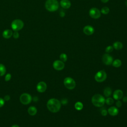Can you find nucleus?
I'll return each mask as SVG.
<instances>
[{
	"label": "nucleus",
	"mask_w": 127,
	"mask_h": 127,
	"mask_svg": "<svg viewBox=\"0 0 127 127\" xmlns=\"http://www.w3.org/2000/svg\"><path fill=\"white\" fill-rule=\"evenodd\" d=\"M24 26L23 22L20 19H15L11 22V27L14 31H18L22 29Z\"/></svg>",
	"instance_id": "20e7f679"
},
{
	"label": "nucleus",
	"mask_w": 127,
	"mask_h": 127,
	"mask_svg": "<svg viewBox=\"0 0 127 127\" xmlns=\"http://www.w3.org/2000/svg\"><path fill=\"white\" fill-rule=\"evenodd\" d=\"M4 104V100L3 99L0 98V107H2Z\"/></svg>",
	"instance_id": "7c9ffc66"
},
{
	"label": "nucleus",
	"mask_w": 127,
	"mask_h": 127,
	"mask_svg": "<svg viewBox=\"0 0 127 127\" xmlns=\"http://www.w3.org/2000/svg\"><path fill=\"white\" fill-rule=\"evenodd\" d=\"M11 77V75L10 73H7L6 75L5 76V80L6 81H8L9 80H10Z\"/></svg>",
	"instance_id": "bb28decb"
},
{
	"label": "nucleus",
	"mask_w": 127,
	"mask_h": 127,
	"mask_svg": "<svg viewBox=\"0 0 127 127\" xmlns=\"http://www.w3.org/2000/svg\"><path fill=\"white\" fill-rule=\"evenodd\" d=\"M59 7V4L57 0H47L45 2L46 9L50 12L56 11Z\"/></svg>",
	"instance_id": "f03ea898"
},
{
	"label": "nucleus",
	"mask_w": 127,
	"mask_h": 127,
	"mask_svg": "<svg viewBox=\"0 0 127 127\" xmlns=\"http://www.w3.org/2000/svg\"><path fill=\"white\" fill-rule=\"evenodd\" d=\"M10 96L8 95H5V96L4 97L3 99H4V101H9V100H10Z\"/></svg>",
	"instance_id": "2f4dec72"
},
{
	"label": "nucleus",
	"mask_w": 127,
	"mask_h": 127,
	"mask_svg": "<svg viewBox=\"0 0 127 127\" xmlns=\"http://www.w3.org/2000/svg\"><path fill=\"white\" fill-rule=\"evenodd\" d=\"M67 100L65 99H63L62 101V103L63 104H65L67 103Z\"/></svg>",
	"instance_id": "473e14b6"
},
{
	"label": "nucleus",
	"mask_w": 127,
	"mask_h": 127,
	"mask_svg": "<svg viewBox=\"0 0 127 127\" xmlns=\"http://www.w3.org/2000/svg\"><path fill=\"white\" fill-rule=\"evenodd\" d=\"M123 97V92L122 90L118 89L115 90L113 93V98L117 100H119Z\"/></svg>",
	"instance_id": "ddd939ff"
},
{
	"label": "nucleus",
	"mask_w": 127,
	"mask_h": 127,
	"mask_svg": "<svg viewBox=\"0 0 127 127\" xmlns=\"http://www.w3.org/2000/svg\"><path fill=\"white\" fill-rule=\"evenodd\" d=\"M91 101L93 105L97 107H102L105 103V99L104 97L99 94L94 95L92 97Z\"/></svg>",
	"instance_id": "7ed1b4c3"
},
{
	"label": "nucleus",
	"mask_w": 127,
	"mask_h": 127,
	"mask_svg": "<svg viewBox=\"0 0 127 127\" xmlns=\"http://www.w3.org/2000/svg\"><path fill=\"white\" fill-rule=\"evenodd\" d=\"M113 47L115 49H116L117 50H121L123 48V44L121 42H119V41H117V42H115V43H113Z\"/></svg>",
	"instance_id": "a211bd4d"
},
{
	"label": "nucleus",
	"mask_w": 127,
	"mask_h": 127,
	"mask_svg": "<svg viewBox=\"0 0 127 127\" xmlns=\"http://www.w3.org/2000/svg\"><path fill=\"white\" fill-rule=\"evenodd\" d=\"M6 72V68L5 66L0 64V76H3Z\"/></svg>",
	"instance_id": "4be33fe9"
},
{
	"label": "nucleus",
	"mask_w": 127,
	"mask_h": 127,
	"mask_svg": "<svg viewBox=\"0 0 127 127\" xmlns=\"http://www.w3.org/2000/svg\"><path fill=\"white\" fill-rule=\"evenodd\" d=\"M64 83L65 87L68 89L70 90L74 89L76 85L74 80L69 77H67L65 78L64 81Z\"/></svg>",
	"instance_id": "39448f33"
},
{
	"label": "nucleus",
	"mask_w": 127,
	"mask_h": 127,
	"mask_svg": "<svg viewBox=\"0 0 127 127\" xmlns=\"http://www.w3.org/2000/svg\"><path fill=\"white\" fill-rule=\"evenodd\" d=\"M60 59L61 61H62L63 62H65L67 59V55L64 53H62L60 56Z\"/></svg>",
	"instance_id": "b1692460"
},
{
	"label": "nucleus",
	"mask_w": 127,
	"mask_h": 127,
	"mask_svg": "<svg viewBox=\"0 0 127 127\" xmlns=\"http://www.w3.org/2000/svg\"><path fill=\"white\" fill-rule=\"evenodd\" d=\"M122 103L121 102V101H120L119 100H118L116 103V105L117 107H120L122 106Z\"/></svg>",
	"instance_id": "c756f323"
},
{
	"label": "nucleus",
	"mask_w": 127,
	"mask_h": 127,
	"mask_svg": "<svg viewBox=\"0 0 127 127\" xmlns=\"http://www.w3.org/2000/svg\"><path fill=\"white\" fill-rule=\"evenodd\" d=\"M33 100L34 102H37L38 100V98L37 97H34L33 98Z\"/></svg>",
	"instance_id": "f704fd0d"
},
{
	"label": "nucleus",
	"mask_w": 127,
	"mask_h": 127,
	"mask_svg": "<svg viewBox=\"0 0 127 127\" xmlns=\"http://www.w3.org/2000/svg\"><path fill=\"white\" fill-rule=\"evenodd\" d=\"M105 102L107 105H112L114 103V100L110 97H108L105 100Z\"/></svg>",
	"instance_id": "393cba45"
},
{
	"label": "nucleus",
	"mask_w": 127,
	"mask_h": 127,
	"mask_svg": "<svg viewBox=\"0 0 127 127\" xmlns=\"http://www.w3.org/2000/svg\"><path fill=\"white\" fill-rule=\"evenodd\" d=\"M74 107H75V108L76 110H77L78 111H80L82 109V108L83 107V105L82 103H81L80 102H77L75 104Z\"/></svg>",
	"instance_id": "412c9836"
},
{
	"label": "nucleus",
	"mask_w": 127,
	"mask_h": 127,
	"mask_svg": "<svg viewBox=\"0 0 127 127\" xmlns=\"http://www.w3.org/2000/svg\"><path fill=\"white\" fill-rule=\"evenodd\" d=\"M112 64L114 67H119L122 65V62L119 59H116L113 62Z\"/></svg>",
	"instance_id": "aec40b11"
},
{
	"label": "nucleus",
	"mask_w": 127,
	"mask_h": 127,
	"mask_svg": "<svg viewBox=\"0 0 127 127\" xmlns=\"http://www.w3.org/2000/svg\"><path fill=\"white\" fill-rule=\"evenodd\" d=\"M36 89L39 92H44L47 89V84L44 81H40L37 84L36 86Z\"/></svg>",
	"instance_id": "9b49d317"
},
{
	"label": "nucleus",
	"mask_w": 127,
	"mask_h": 127,
	"mask_svg": "<svg viewBox=\"0 0 127 127\" xmlns=\"http://www.w3.org/2000/svg\"><path fill=\"white\" fill-rule=\"evenodd\" d=\"M13 34L12 31L10 29H6L2 32V37L5 39L10 38Z\"/></svg>",
	"instance_id": "dca6fc26"
},
{
	"label": "nucleus",
	"mask_w": 127,
	"mask_h": 127,
	"mask_svg": "<svg viewBox=\"0 0 127 127\" xmlns=\"http://www.w3.org/2000/svg\"><path fill=\"white\" fill-rule=\"evenodd\" d=\"M109 11H110V9L107 6H104L102 7L100 11V12L103 14H107L109 13Z\"/></svg>",
	"instance_id": "5701e85b"
},
{
	"label": "nucleus",
	"mask_w": 127,
	"mask_h": 127,
	"mask_svg": "<svg viewBox=\"0 0 127 127\" xmlns=\"http://www.w3.org/2000/svg\"><path fill=\"white\" fill-rule=\"evenodd\" d=\"M108 113L112 116H115L118 115L119 113V110L118 108L115 106H112L110 107L108 110Z\"/></svg>",
	"instance_id": "4468645a"
},
{
	"label": "nucleus",
	"mask_w": 127,
	"mask_h": 127,
	"mask_svg": "<svg viewBox=\"0 0 127 127\" xmlns=\"http://www.w3.org/2000/svg\"><path fill=\"white\" fill-rule=\"evenodd\" d=\"M60 4L63 8L68 9L71 6V2L69 0H61L60 1Z\"/></svg>",
	"instance_id": "2eb2a0df"
},
{
	"label": "nucleus",
	"mask_w": 127,
	"mask_h": 127,
	"mask_svg": "<svg viewBox=\"0 0 127 127\" xmlns=\"http://www.w3.org/2000/svg\"><path fill=\"white\" fill-rule=\"evenodd\" d=\"M83 31L85 34L89 36L94 33V29L91 25H86L83 28Z\"/></svg>",
	"instance_id": "f8f14e48"
},
{
	"label": "nucleus",
	"mask_w": 127,
	"mask_h": 127,
	"mask_svg": "<svg viewBox=\"0 0 127 127\" xmlns=\"http://www.w3.org/2000/svg\"><path fill=\"white\" fill-rule=\"evenodd\" d=\"M111 94H112V89L110 87H107L104 89V94L106 97H109L111 95Z\"/></svg>",
	"instance_id": "6ab92c4d"
},
{
	"label": "nucleus",
	"mask_w": 127,
	"mask_h": 127,
	"mask_svg": "<svg viewBox=\"0 0 127 127\" xmlns=\"http://www.w3.org/2000/svg\"><path fill=\"white\" fill-rule=\"evenodd\" d=\"M19 99L22 104L24 105H27L31 102L32 98L29 94L24 93L20 95Z\"/></svg>",
	"instance_id": "0eeeda50"
},
{
	"label": "nucleus",
	"mask_w": 127,
	"mask_h": 127,
	"mask_svg": "<svg viewBox=\"0 0 127 127\" xmlns=\"http://www.w3.org/2000/svg\"><path fill=\"white\" fill-rule=\"evenodd\" d=\"M11 127H19L18 125H14Z\"/></svg>",
	"instance_id": "e433bc0d"
},
{
	"label": "nucleus",
	"mask_w": 127,
	"mask_h": 127,
	"mask_svg": "<svg viewBox=\"0 0 127 127\" xmlns=\"http://www.w3.org/2000/svg\"><path fill=\"white\" fill-rule=\"evenodd\" d=\"M102 61L106 65H110L113 62V58L108 54H105L103 55L102 57Z\"/></svg>",
	"instance_id": "1a4fd4ad"
},
{
	"label": "nucleus",
	"mask_w": 127,
	"mask_h": 127,
	"mask_svg": "<svg viewBox=\"0 0 127 127\" xmlns=\"http://www.w3.org/2000/svg\"><path fill=\"white\" fill-rule=\"evenodd\" d=\"M113 47L112 46H108L106 47V48L105 49V52L107 53H110L111 52H112L113 51Z\"/></svg>",
	"instance_id": "a878e982"
},
{
	"label": "nucleus",
	"mask_w": 127,
	"mask_h": 127,
	"mask_svg": "<svg viewBox=\"0 0 127 127\" xmlns=\"http://www.w3.org/2000/svg\"><path fill=\"white\" fill-rule=\"evenodd\" d=\"M101 114H102V116H106V115H107V114H108V111H107L106 109H102V110H101Z\"/></svg>",
	"instance_id": "c85d7f7f"
},
{
	"label": "nucleus",
	"mask_w": 127,
	"mask_h": 127,
	"mask_svg": "<svg viewBox=\"0 0 127 127\" xmlns=\"http://www.w3.org/2000/svg\"><path fill=\"white\" fill-rule=\"evenodd\" d=\"M123 101L124 102H127V96H125L123 98Z\"/></svg>",
	"instance_id": "72a5a7b5"
},
{
	"label": "nucleus",
	"mask_w": 127,
	"mask_h": 127,
	"mask_svg": "<svg viewBox=\"0 0 127 127\" xmlns=\"http://www.w3.org/2000/svg\"><path fill=\"white\" fill-rule=\"evenodd\" d=\"M109 0H101V1L103 3H106Z\"/></svg>",
	"instance_id": "c9c22d12"
},
{
	"label": "nucleus",
	"mask_w": 127,
	"mask_h": 127,
	"mask_svg": "<svg viewBox=\"0 0 127 127\" xmlns=\"http://www.w3.org/2000/svg\"><path fill=\"white\" fill-rule=\"evenodd\" d=\"M37 109L34 106H30L28 109V113L31 116H34L37 113Z\"/></svg>",
	"instance_id": "f3484780"
},
{
	"label": "nucleus",
	"mask_w": 127,
	"mask_h": 127,
	"mask_svg": "<svg viewBox=\"0 0 127 127\" xmlns=\"http://www.w3.org/2000/svg\"><path fill=\"white\" fill-rule=\"evenodd\" d=\"M54 68L57 70H61L64 69V63L61 60L55 61L53 64Z\"/></svg>",
	"instance_id": "9d476101"
},
{
	"label": "nucleus",
	"mask_w": 127,
	"mask_h": 127,
	"mask_svg": "<svg viewBox=\"0 0 127 127\" xmlns=\"http://www.w3.org/2000/svg\"><path fill=\"white\" fill-rule=\"evenodd\" d=\"M125 4H126V5L127 7V0L125 1Z\"/></svg>",
	"instance_id": "4c0bfd02"
},
{
	"label": "nucleus",
	"mask_w": 127,
	"mask_h": 127,
	"mask_svg": "<svg viewBox=\"0 0 127 127\" xmlns=\"http://www.w3.org/2000/svg\"><path fill=\"white\" fill-rule=\"evenodd\" d=\"M12 36L14 38L17 39L19 36V33L18 32V31H14V32L13 33Z\"/></svg>",
	"instance_id": "cd10ccee"
},
{
	"label": "nucleus",
	"mask_w": 127,
	"mask_h": 127,
	"mask_svg": "<svg viewBox=\"0 0 127 127\" xmlns=\"http://www.w3.org/2000/svg\"><path fill=\"white\" fill-rule=\"evenodd\" d=\"M47 106L50 111L53 113H56L60 110L61 107V103L58 99L52 98L47 102Z\"/></svg>",
	"instance_id": "f257e3e1"
},
{
	"label": "nucleus",
	"mask_w": 127,
	"mask_h": 127,
	"mask_svg": "<svg viewBox=\"0 0 127 127\" xmlns=\"http://www.w3.org/2000/svg\"><path fill=\"white\" fill-rule=\"evenodd\" d=\"M107 78L106 72L104 70H101L97 72L95 75V79L98 82H103Z\"/></svg>",
	"instance_id": "423d86ee"
},
{
	"label": "nucleus",
	"mask_w": 127,
	"mask_h": 127,
	"mask_svg": "<svg viewBox=\"0 0 127 127\" xmlns=\"http://www.w3.org/2000/svg\"><path fill=\"white\" fill-rule=\"evenodd\" d=\"M89 14L91 17L94 19H98L101 16L100 11L96 7H92L90 9Z\"/></svg>",
	"instance_id": "6e6552de"
}]
</instances>
